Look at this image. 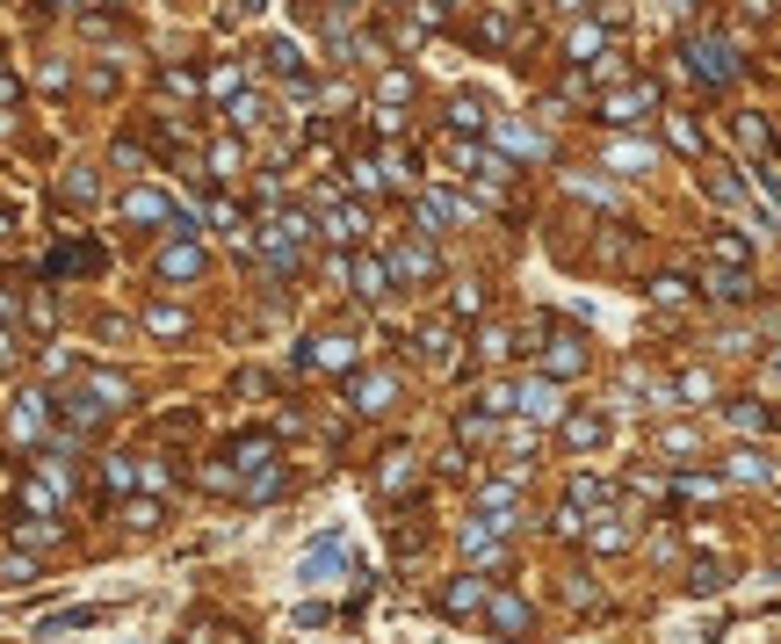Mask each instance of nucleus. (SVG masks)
<instances>
[{"instance_id": "36", "label": "nucleus", "mask_w": 781, "mask_h": 644, "mask_svg": "<svg viewBox=\"0 0 781 644\" xmlns=\"http://www.w3.org/2000/svg\"><path fill=\"white\" fill-rule=\"evenodd\" d=\"M463 550H471V558H492L499 543H492V529H485V521H471V529H463Z\"/></svg>"}, {"instance_id": "29", "label": "nucleus", "mask_w": 781, "mask_h": 644, "mask_svg": "<svg viewBox=\"0 0 781 644\" xmlns=\"http://www.w3.org/2000/svg\"><path fill=\"white\" fill-rule=\"evenodd\" d=\"M254 124H261V95L239 87V95H232V131H254Z\"/></svg>"}, {"instance_id": "45", "label": "nucleus", "mask_w": 781, "mask_h": 644, "mask_svg": "<svg viewBox=\"0 0 781 644\" xmlns=\"http://www.w3.org/2000/svg\"><path fill=\"white\" fill-rule=\"evenodd\" d=\"M29 572H37V565H29V558H0V579H8V587H22Z\"/></svg>"}, {"instance_id": "20", "label": "nucleus", "mask_w": 781, "mask_h": 644, "mask_svg": "<svg viewBox=\"0 0 781 644\" xmlns=\"http://www.w3.org/2000/svg\"><path fill=\"white\" fill-rule=\"evenodd\" d=\"M442 608H449V616H471V608H485V579H478V572H463L456 587L442 594Z\"/></svg>"}, {"instance_id": "23", "label": "nucleus", "mask_w": 781, "mask_h": 644, "mask_svg": "<svg viewBox=\"0 0 781 644\" xmlns=\"http://www.w3.org/2000/svg\"><path fill=\"white\" fill-rule=\"evenodd\" d=\"M58 196H66V203H95V196H102V181L87 174V167H73L66 181H58Z\"/></svg>"}, {"instance_id": "3", "label": "nucleus", "mask_w": 781, "mask_h": 644, "mask_svg": "<svg viewBox=\"0 0 781 644\" xmlns=\"http://www.w3.org/2000/svg\"><path fill=\"white\" fill-rule=\"evenodd\" d=\"M687 58H695V73H702L709 87H731V80H738V58H731L724 37H695V44H687Z\"/></svg>"}, {"instance_id": "10", "label": "nucleus", "mask_w": 781, "mask_h": 644, "mask_svg": "<svg viewBox=\"0 0 781 644\" xmlns=\"http://www.w3.org/2000/svg\"><path fill=\"white\" fill-rule=\"evenodd\" d=\"M391 398H398V384H391L384 370H355V377H348V406H355V413H384Z\"/></svg>"}, {"instance_id": "12", "label": "nucleus", "mask_w": 781, "mask_h": 644, "mask_svg": "<svg viewBox=\"0 0 781 644\" xmlns=\"http://www.w3.org/2000/svg\"><path fill=\"white\" fill-rule=\"evenodd\" d=\"M543 370H550V377H579V370H586V341H579V333H550Z\"/></svg>"}, {"instance_id": "42", "label": "nucleus", "mask_w": 781, "mask_h": 644, "mask_svg": "<svg viewBox=\"0 0 781 644\" xmlns=\"http://www.w3.org/2000/svg\"><path fill=\"white\" fill-rule=\"evenodd\" d=\"M601 493H608L601 478H572V507H593V500H601Z\"/></svg>"}, {"instance_id": "50", "label": "nucleus", "mask_w": 781, "mask_h": 644, "mask_svg": "<svg viewBox=\"0 0 781 644\" xmlns=\"http://www.w3.org/2000/svg\"><path fill=\"white\" fill-rule=\"evenodd\" d=\"M666 8H673V15H687V0H666Z\"/></svg>"}, {"instance_id": "46", "label": "nucleus", "mask_w": 781, "mask_h": 644, "mask_svg": "<svg viewBox=\"0 0 781 644\" xmlns=\"http://www.w3.org/2000/svg\"><path fill=\"white\" fill-rule=\"evenodd\" d=\"M22 348H15V333H0V362H15Z\"/></svg>"}, {"instance_id": "49", "label": "nucleus", "mask_w": 781, "mask_h": 644, "mask_svg": "<svg viewBox=\"0 0 781 644\" xmlns=\"http://www.w3.org/2000/svg\"><path fill=\"white\" fill-rule=\"evenodd\" d=\"M767 377H774V384H781V355H774V362H767Z\"/></svg>"}, {"instance_id": "31", "label": "nucleus", "mask_w": 781, "mask_h": 644, "mask_svg": "<svg viewBox=\"0 0 781 644\" xmlns=\"http://www.w3.org/2000/svg\"><path fill=\"white\" fill-rule=\"evenodd\" d=\"M478 355H485V362L514 355V333H507V326H485V333H478Z\"/></svg>"}, {"instance_id": "1", "label": "nucleus", "mask_w": 781, "mask_h": 644, "mask_svg": "<svg viewBox=\"0 0 781 644\" xmlns=\"http://www.w3.org/2000/svg\"><path fill=\"white\" fill-rule=\"evenodd\" d=\"M160 283H196L203 275V247H196V218H174V239L160 247Z\"/></svg>"}, {"instance_id": "47", "label": "nucleus", "mask_w": 781, "mask_h": 644, "mask_svg": "<svg viewBox=\"0 0 781 644\" xmlns=\"http://www.w3.org/2000/svg\"><path fill=\"white\" fill-rule=\"evenodd\" d=\"M767 8H774V0H745V15H753V22H760V15H767Z\"/></svg>"}, {"instance_id": "38", "label": "nucleus", "mask_w": 781, "mask_h": 644, "mask_svg": "<svg viewBox=\"0 0 781 644\" xmlns=\"http://www.w3.org/2000/svg\"><path fill=\"white\" fill-rule=\"evenodd\" d=\"M398 268H405V275H434V254H427V247H405Z\"/></svg>"}, {"instance_id": "21", "label": "nucleus", "mask_w": 781, "mask_h": 644, "mask_svg": "<svg viewBox=\"0 0 781 644\" xmlns=\"http://www.w3.org/2000/svg\"><path fill=\"white\" fill-rule=\"evenodd\" d=\"M362 232H369V218H362L355 203H340L333 218H326V239H362Z\"/></svg>"}, {"instance_id": "4", "label": "nucleus", "mask_w": 781, "mask_h": 644, "mask_svg": "<svg viewBox=\"0 0 781 644\" xmlns=\"http://www.w3.org/2000/svg\"><path fill=\"white\" fill-rule=\"evenodd\" d=\"M348 283H355V297L384 304V297L398 290V268H391V261H377V254H355V261H348Z\"/></svg>"}, {"instance_id": "44", "label": "nucleus", "mask_w": 781, "mask_h": 644, "mask_svg": "<svg viewBox=\"0 0 781 644\" xmlns=\"http://www.w3.org/2000/svg\"><path fill=\"white\" fill-rule=\"evenodd\" d=\"M738 138H745V145L760 152V145H767V124H760V116H738Z\"/></svg>"}, {"instance_id": "26", "label": "nucleus", "mask_w": 781, "mask_h": 644, "mask_svg": "<svg viewBox=\"0 0 781 644\" xmlns=\"http://www.w3.org/2000/svg\"><path fill=\"white\" fill-rule=\"evenodd\" d=\"M420 355H427V362H449V355H456V333H449V326H420Z\"/></svg>"}, {"instance_id": "17", "label": "nucleus", "mask_w": 781, "mask_h": 644, "mask_svg": "<svg viewBox=\"0 0 781 644\" xmlns=\"http://www.w3.org/2000/svg\"><path fill=\"white\" fill-rule=\"evenodd\" d=\"M608 29H615L608 15H601V22H579V29H572V37H565V58H572V66H586V58H593V51H601V37H608Z\"/></svg>"}, {"instance_id": "43", "label": "nucleus", "mask_w": 781, "mask_h": 644, "mask_svg": "<svg viewBox=\"0 0 781 644\" xmlns=\"http://www.w3.org/2000/svg\"><path fill=\"white\" fill-rule=\"evenodd\" d=\"M123 521H131V529H152V521H160V507H152V500H131V507H123Z\"/></svg>"}, {"instance_id": "33", "label": "nucleus", "mask_w": 781, "mask_h": 644, "mask_svg": "<svg viewBox=\"0 0 781 644\" xmlns=\"http://www.w3.org/2000/svg\"><path fill=\"white\" fill-rule=\"evenodd\" d=\"M109 493H131V485H138V464H131V456H109Z\"/></svg>"}, {"instance_id": "19", "label": "nucleus", "mask_w": 781, "mask_h": 644, "mask_svg": "<svg viewBox=\"0 0 781 644\" xmlns=\"http://www.w3.org/2000/svg\"><path fill=\"white\" fill-rule=\"evenodd\" d=\"M709 297H724V304L753 297V275H745V268H724V261H716V268H709Z\"/></svg>"}, {"instance_id": "39", "label": "nucleus", "mask_w": 781, "mask_h": 644, "mask_svg": "<svg viewBox=\"0 0 781 644\" xmlns=\"http://www.w3.org/2000/svg\"><path fill=\"white\" fill-rule=\"evenodd\" d=\"M687 587H695V594H716V587H724V565H695V579H687Z\"/></svg>"}, {"instance_id": "14", "label": "nucleus", "mask_w": 781, "mask_h": 644, "mask_svg": "<svg viewBox=\"0 0 781 644\" xmlns=\"http://www.w3.org/2000/svg\"><path fill=\"white\" fill-rule=\"evenodd\" d=\"M528 623H536V608H528L521 594H492V630H507V637H528Z\"/></svg>"}, {"instance_id": "9", "label": "nucleus", "mask_w": 781, "mask_h": 644, "mask_svg": "<svg viewBox=\"0 0 781 644\" xmlns=\"http://www.w3.org/2000/svg\"><path fill=\"white\" fill-rule=\"evenodd\" d=\"M514 413H528V420H565V398H557L550 377H528V384H514Z\"/></svg>"}, {"instance_id": "7", "label": "nucleus", "mask_w": 781, "mask_h": 644, "mask_svg": "<svg viewBox=\"0 0 781 644\" xmlns=\"http://www.w3.org/2000/svg\"><path fill=\"white\" fill-rule=\"evenodd\" d=\"M174 218H181V210L160 189H131V196H123V225H160V232H174Z\"/></svg>"}, {"instance_id": "16", "label": "nucleus", "mask_w": 781, "mask_h": 644, "mask_svg": "<svg viewBox=\"0 0 781 644\" xmlns=\"http://www.w3.org/2000/svg\"><path fill=\"white\" fill-rule=\"evenodd\" d=\"M449 124H456L463 138H478V131L492 124V109H485V95H456V102H449Z\"/></svg>"}, {"instance_id": "34", "label": "nucleus", "mask_w": 781, "mask_h": 644, "mask_svg": "<svg viewBox=\"0 0 781 644\" xmlns=\"http://www.w3.org/2000/svg\"><path fill=\"white\" fill-rule=\"evenodd\" d=\"M478 304H485V290H478V283H456V297H449V312H456V319H478Z\"/></svg>"}, {"instance_id": "6", "label": "nucleus", "mask_w": 781, "mask_h": 644, "mask_svg": "<svg viewBox=\"0 0 781 644\" xmlns=\"http://www.w3.org/2000/svg\"><path fill=\"white\" fill-rule=\"evenodd\" d=\"M297 362H304V370H348V362H355V333H311Z\"/></svg>"}, {"instance_id": "22", "label": "nucleus", "mask_w": 781, "mask_h": 644, "mask_svg": "<svg viewBox=\"0 0 781 644\" xmlns=\"http://www.w3.org/2000/svg\"><path fill=\"white\" fill-rule=\"evenodd\" d=\"M673 398L702 406V398H716V377H709V370H687V377H673Z\"/></svg>"}, {"instance_id": "40", "label": "nucleus", "mask_w": 781, "mask_h": 644, "mask_svg": "<svg viewBox=\"0 0 781 644\" xmlns=\"http://www.w3.org/2000/svg\"><path fill=\"white\" fill-rule=\"evenodd\" d=\"M37 80H44V87H51V95H58V87H66V80H73V73H66V58H44V66H37Z\"/></svg>"}, {"instance_id": "32", "label": "nucleus", "mask_w": 781, "mask_h": 644, "mask_svg": "<svg viewBox=\"0 0 781 644\" xmlns=\"http://www.w3.org/2000/svg\"><path fill=\"white\" fill-rule=\"evenodd\" d=\"M478 514H514V485H478Z\"/></svg>"}, {"instance_id": "51", "label": "nucleus", "mask_w": 781, "mask_h": 644, "mask_svg": "<svg viewBox=\"0 0 781 644\" xmlns=\"http://www.w3.org/2000/svg\"><path fill=\"white\" fill-rule=\"evenodd\" d=\"M66 8H80V0H66Z\"/></svg>"}, {"instance_id": "5", "label": "nucleus", "mask_w": 781, "mask_h": 644, "mask_svg": "<svg viewBox=\"0 0 781 644\" xmlns=\"http://www.w3.org/2000/svg\"><path fill=\"white\" fill-rule=\"evenodd\" d=\"M651 109H659V87H651V80H630L622 95H608V102H601L608 124H644Z\"/></svg>"}, {"instance_id": "28", "label": "nucleus", "mask_w": 781, "mask_h": 644, "mask_svg": "<svg viewBox=\"0 0 781 644\" xmlns=\"http://www.w3.org/2000/svg\"><path fill=\"white\" fill-rule=\"evenodd\" d=\"M666 138H673V152H687V160H695V152H702V131L687 124V116H666Z\"/></svg>"}, {"instance_id": "48", "label": "nucleus", "mask_w": 781, "mask_h": 644, "mask_svg": "<svg viewBox=\"0 0 781 644\" xmlns=\"http://www.w3.org/2000/svg\"><path fill=\"white\" fill-rule=\"evenodd\" d=\"M239 8H246V15H261V8H268V0H239Z\"/></svg>"}, {"instance_id": "8", "label": "nucleus", "mask_w": 781, "mask_h": 644, "mask_svg": "<svg viewBox=\"0 0 781 644\" xmlns=\"http://www.w3.org/2000/svg\"><path fill=\"white\" fill-rule=\"evenodd\" d=\"M44 427H51V398L44 391H22L15 413H8V442H37Z\"/></svg>"}, {"instance_id": "27", "label": "nucleus", "mask_w": 781, "mask_h": 644, "mask_svg": "<svg viewBox=\"0 0 781 644\" xmlns=\"http://www.w3.org/2000/svg\"><path fill=\"white\" fill-rule=\"evenodd\" d=\"M731 478H745V485H767L774 471H767V456H760V449H738V456H731Z\"/></svg>"}, {"instance_id": "11", "label": "nucleus", "mask_w": 781, "mask_h": 644, "mask_svg": "<svg viewBox=\"0 0 781 644\" xmlns=\"http://www.w3.org/2000/svg\"><path fill=\"white\" fill-rule=\"evenodd\" d=\"M87 398H95V413H116V406H131V377H116V370H87L80 384Z\"/></svg>"}, {"instance_id": "25", "label": "nucleus", "mask_w": 781, "mask_h": 644, "mask_svg": "<svg viewBox=\"0 0 781 644\" xmlns=\"http://www.w3.org/2000/svg\"><path fill=\"white\" fill-rule=\"evenodd\" d=\"M239 174V138H217L210 145V181H232Z\"/></svg>"}, {"instance_id": "30", "label": "nucleus", "mask_w": 781, "mask_h": 644, "mask_svg": "<svg viewBox=\"0 0 781 644\" xmlns=\"http://www.w3.org/2000/svg\"><path fill=\"white\" fill-rule=\"evenodd\" d=\"M716 261H724V268H745V261H753V247H745V239L738 232H724V239H716V247H709Z\"/></svg>"}, {"instance_id": "15", "label": "nucleus", "mask_w": 781, "mask_h": 644, "mask_svg": "<svg viewBox=\"0 0 781 644\" xmlns=\"http://www.w3.org/2000/svg\"><path fill=\"white\" fill-rule=\"evenodd\" d=\"M340 558H348V543H340V536H319V543L304 550V579H326V572H340Z\"/></svg>"}, {"instance_id": "41", "label": "nucleus", "mask_w": 781, "mask_h": 644, "mask_svg": "<svg viewBox=\"0 0 781 644\" xmlns=\"http://www.w3.org/2000/svg\"><path fill=\"white\" fill-rule=\"evenodd\" d=\"M210 95L232 102V95H239V66H217V73H210Z\"/></svg>"}, {"instance_id": "24", "label": "nucleus", "mask_w": 781, "mask_h": 644, "mask_svg": "<svg viewBox=\"0 0 781 644\" xmlns=\"http://www.w3.org/2000/svg\"><path fill=\"white\" fill-rule=\"evenodd\" d=\"M261 58H268V66L283 73V80H297V73H304V58H297V44H290V37H275V44H268Z\"/></svg>"}, {"instance_id": "37", "label": "nucleus", "mask_w": 781, "mask_h": 644, "mask_svg": "<svg viewBox=\"0 0 781 644\" xmlns=\"http://www.w3.org/2000/svg\"><path fill=\"white\" fill-rule=\"evenodd\" d=\"M499 138H507L514 152H543V138H536V131H528V124H499Z\"/></svg>"}, {"instance_id": "35", "label": "nucleus", "mask_w": 781, "mask_h": 644, "mask_svg": "<svg viewBox=\"0 0 781 644\" xmlns=\"http://www.w3.org/2000/svg\"><path fill=\"white\" fill-rule=\"evenodd\" d=\"M622 543H630V529H622V521L608 514V521H601V529H593V550H622Z\"/></svg>"}, {"instance_id": "2", "label": "nucleus", "mask_w": 781, "mask_h": 644, "mask_svg": "<svg viewBox=\"0 0 781 644\" xmlns=\"http://www.w3.org/2000/svg\"><path fill=\"white\" fill-rule=\"evenodd\" d=\"M615 435V413L608 406H565V420H557V442L565 449H601Z\"/></svg>"}, {"instance_id": "18", "label": "nucleus", "mask_w": 781, "mask_h": 644, "mask_svg": "<svg viewBox=\"0 0 781 644\" xmlns=\"http://www.w3.org/2000/svg\"><path fill=\"white\" fill-rule=\"evenodd\" d=\"M145 333H160V341H181V333H189V312H181V304H145Z\"/></svg>"}, {"instance_id": "13", "label": "nucleus", "mask_w": 781, "mask_h": 644, "mask_svg": "<svg viewBox=\"0 0 781 644\" xmlns=\"http://www.w3.org/2000/svg\"><path fill=\"white\" fill-rule=\"evenodd\" d=\"M95 623H109V608L87 601V608H58V616H44L37 637H73V630H95Z\"/></svg>"}]
</instances>
